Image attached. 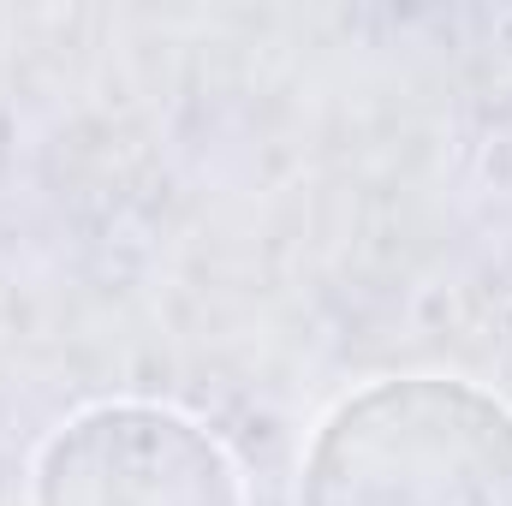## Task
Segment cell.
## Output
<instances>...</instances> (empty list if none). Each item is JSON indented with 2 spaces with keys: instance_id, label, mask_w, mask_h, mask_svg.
<instances>
[{
  "instance_id": "obj_1",
  "label": "cell",
  "mask_w": 512,
  "mask_h": 506,
  "mask_svg": "<svg viewBox=\"0 0 512 506\" xmlns=\"http://www.w3.org/2000/svg\"><path fill=\"white\" fill-rule=\"evenodd\" d=\"M298 506H512V411L471 381H376L316 429Z\"/></svg>"
},
{
  "instance_id": "obj_2",
  "label": "cell",
  "mask_w": 512,
  "mask_h": 506,
  "mask_svg": "<svg viewBox=\"0 0 512 506\" xmlns=\"http://www.w3.org/2000/svg\"><path fill=\"white\" fill-rule=\"evenodd\" d=\"M30 506H245L227 447L167 405H90L60 423Z\"/></svg>"
}]
</instances>
